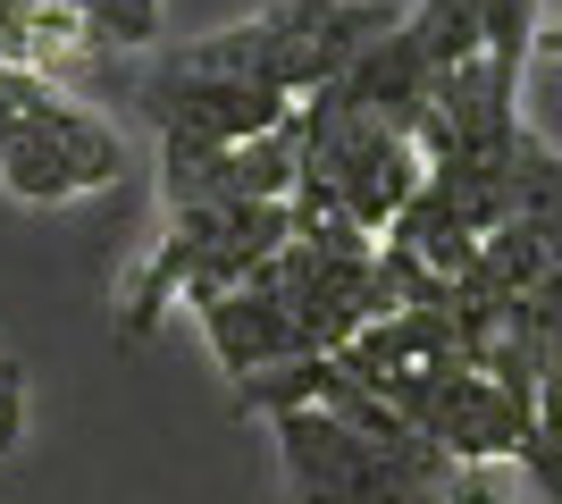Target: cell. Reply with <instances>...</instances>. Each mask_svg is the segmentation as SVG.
I'll return each instance as SVG.
<instances>
[{"label":"cell","mask_w":562,"mask_h":504,"mask_svg":"<svg viewBox=\"0 0 562 504\" xmlns=\"http://www.w3.org/2000/svg\"><path fill=\"white\" fill-rule=\"evenodd\" d=\"M446 504H520V462H453Z\"/></svg>","instance_id":"10"},{"label":"cell","mask_w":562,"mask_h":504,"mask_svg":"<svg viewBox=\"0 0 562 504\" xmlns=\"http://www.w3.org/2000/svg\"><path fill=\"white\" fill-rule=\"evenodd\" d=\"M529 51H538V0H479V59L504 93H520Z\"/></svg>","instance_id":"8"},{"label":"cell","mask_w":562,"mask_h":504,"mask_svg":"<svg viewBox=\"0 0 562 504\" xmlns=\"http://www.w3.org/2000/svg\"><path fill=\"white\" fill-rule=\"evenodd\" d=\"M18 437H25V370L0 354V455H18Z\"/></svg>","instance_id":"11"},{"label":"cell","mask_w":562,"mask_h":504,"mask_svg":"<svg viewBox=\"0 0 562 504\" xmlns=\"http://www.w3.org/2000/svg\"><path fill=\"white\" fill-rule=\"evenodd\" d=\"M520 488H538L562 504V361L538 379V412H529V446H520Z\"/></svg>","instance_id":"9"},{"label":"cell","mask_w":562,"mask_h":504,"mask_svg":"<svg viewBox=\"0 0 562 504\" xmlns=\"http://www.w3.org/2000/svg\"><path fill=\"white\" fill-rule=\"evenodd\" d=\"M412 437H428L446 462H520V446H529V412L513 387H495L479 361H453V370H437V379H420L412 395H395L386 404Z\"/></svg>","instance_id":"5"},{"label":"cell","mask_w":562,"mask_h":504,"mask_svg":"<svg viewBox=\"0 0 562 504\" xmlns=\"http://www.w3.org/2000/svg\"><path fill=\"white\" fill-rule=\"evenodd\" d=\"M303 186V144L294 126L260 135L235 152H202V160H160V211H235V202H294Z\"/></svg>","instance_id":"6"},{"label":"cell","mask_w":562,"mask_h":504,"mask_svg":"<svg viewBox=\"0 0 562 504\" xmlns=\"http://www.w3.org/2000/svg\"><path fill=\"white\" fill-rule=\"evenodd\" d=\"M538 51H546V59L562 68V18H554V25H538Z\"/></svg>","instance_id":"12"},{"label":"cell","mask_w":562,"mask_h":504,"mask_svg":"<svg viewBox=\"0 0 562 504\" xmlns=\"http://www.w3.org/2000/svg\"><path fill=\"white\" fill-rule=\"evenodd\" d=\"M294 144H303V186L294 193L328 202V211L352 219L370 244H386V227H395V219L412 211V193L428 186L420 135L395 126V119H378V110H361V101H345L336 85L294 110Z\"/></svg>","instance_id":"4"},{"label":"cell","mask_w":562,"mask_h":504,"mask_svg":"<svg viewBox=\"0 0 562 504\" xmlns=\"http://www.w3.org/2000/svg\"><path fill=\"white\" fill-rule=\"evenodd\" d=\"M378 34H395V0H269L252 18L186 43L177 59L202 68V76H235V85L278 93V101L303 110L311 93H328Z\"/></svg>","instance_id":"1"},{"label":"cell","mask_w":562,"mask_h":504,"mask_svg":"<svg viewBox=\"0 0 562 504\" xmlns=\"http://www.w3.org/2000/svg\"><path fill=\"white\" fill-rule=\"evenodd\" d=\"M403 43H412V59L428 68V93H437L453 68L479 59V0H420L403 18Z\"/></svg>","instance_id":"7"},{"label":"cell","mask_w":562,"mask_h":504,"mask_svg":"<svg viewBox=\"0 0 562 504\" xmlns=\"http://www.w3.org/2000/svg\"><path fill=\"white\" fill-rule=\"evenodd\" d=\"M126 177V135L59 76L0 68V193L25 211H59Z\"/></svg>","instance_id":"3"},{"label":"cell","mask_w":562,"mask_h":504,"mask_svg":"<svg viewBox=\"0 0 562 504\" xmlns=\"http://www.w3.org/2000/svg\"><path fill=\"white\" fill-rule=\"evenodd\" d=\"M294 244V202H235V211H160V236L143 253L135 287L117 303V336L143 345L177 303L202 312L227 287H244L260 261H278Z\"/></svg>","instance_id":"2"}]
</instances>
